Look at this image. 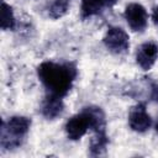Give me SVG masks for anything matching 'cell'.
I'll return each instance as SVG.
<instances>
[{
	"instance_id": "cell-1",
	"label": "cell",
	"mask_w": 158,
	"mask_h": 158,
	"mask_svg": "<svg viewBox=\"0 0 158 158\" xmlns=\"http://www.w3.org/2000/svg\"><path fill=\"white\" fill-rule=\"evenodd\" d=\"M38 78L51 94L64 96L72 88L77 75L75 67L65 63L59 64L54 62H43L37 69Z\"/></svg>"
},
{
	"instance_id": "cell-2",
	"label": "cell",
	"mask_w": 158,
	"mask_h": 158,
	"mask_svg": "<svg viewBox=\"0 0 158 158\" xmlns=\"http://www.w3.org/2000/svg\"><path fill=\"white\" fill-rule=\"evenodd\" d=\"M31 120L25 116H12L1 128V146L4 148H14L21 143V138L28 132Z\"/></svg>"
},
{
	"instance_id": "cell-3",
	"label": "cell",
	"mask_w": 158,
	"mask_h": 158,
	"mask_svg": "<svg viewBox=\"0 0 158 158\" xmlns=\"http://www.w3.org/2000/svg\"><path fill=\"white\" fill-rule=\"evenodd\" d=\"M104 43L110 52L121 54L128 49L130 38L121 27H110L104 36Z\"/></svg>"
},
{
	"instance_id": "cell-4",
	"label": "cell",
	"mask_w": 158,
	"mask_h": 158,
	"mask_svg": "<svg viewBox=\"0 0 158 158\" xmlns=\"http://www.w3.org/2000/svg\"><path fill=\"white\" fill-rule=\"evenodd\" d=\"M125 19L136 32H142L148 25V14L146 9L138 2H131L125 9Z\"/></svg>"
},
{
	"instance_id": "cell-5",
	"label": "cell",
	"mask_w": 158,
	"mask_h": 158,
	"mask_svg": "<svg viewBox=\"0 0 158 158\" xmlns=\"http://www.w3.org/2000/svg\"><path fill=\"white\" fill-rule=\"evenodd\" d=\"M88 130H91V125L89 116L84 110L80 114H77L73 117H70L65 123L67 136L72 141L80 139L88 132Z\"/></svg>"
},
{
	"instance_id": "cell-6",
	"label": "cell",
	"mask_w": 158,
	"mask_h": 158,
	"mask_svg": "<svg viewBox=\"0 0 158 158\" xmlns=\"http://www.w3.org/2000/svg\"><path fill=\"white\" fill-rule=\"evenodd\" d=\"M128 125L136 132H144L152 125V118L146 111L144 105H137L128 114Z\"/></svg>"
},
{
	"instance_id": "cell-7",
	"label": "cell",
	"mask_w": 158,
	"mask_h": 158,
	"mask_svg": "<svg viewBox=\"0 0 158 158\" xmlns=\"http://www.w3.org/2000/svg\"><path fill=\"white\" fill-rule=\"evenodd\" d=\"M158 58V46L153 42H146L141 44L136 53V62L143 69L148 70L153 67Z\"/></svg>"
},
{
	"instance_id": "cell-8",
	"label": "cell",
	"mask_w": 158,
	"mask_h": 158,
	"mask_svg": "<svg viewBox=\"0 0 158 158\" xmlns=\"http://www.w3.org/2000/svg\"><path fill=\"white\" fill-rule=\"evenodd\" d=\"M63 109H64V104H63L62 96L49 93L42 102L41 112L46 118L53 120L63 112Z\"/></svg>"
},
{
	"instance_id": "cell-9",
	"label": "cell",
	"mask_w": 158,
	"mask_h": 158,
	"mask_svg": "<svg viewBox=\"0 0 158 158\" xmlns=\"http://www.w3.org/2000/svg\"><path fill=\"white\" fill-rule=\"evenodd\" d=\"M84 111L89 116L91 130L94 132L105 131V114L100 107H98V106H88V107L84 109Z\"/></svg>"
},
{
	"instance_id": "cell-10",
	"label": "cell",
	"mask_w": 158,
	"mask_h": 158,
	"mask_svg": "<svg viewBox=\"0 0 158 158\" xmlns=\"http://www.w3.org/2000/svg\"><path fill=\"white\" fill-rule=\"evenodd\" d=\"M104 4L100 0H81V6H80V14L83 19L95 16L100 14L104 9Z\"/></svg>"
},
{
	"instance_id": "cell-11",
	"label": "cell",
	"mask_w": 158,
	"mask_h": 158,
	"mask_svg": "<svg viewBox=\"0 0 158 158\" xmlns=\"http://www.w3.org/2000/svg\"><path fill=\"white\" fill-rule=\"evenodd\" d=\"M0 25L2 30H12L15 27V16L14 11L10 5H7L5 1L1 2V20Z\"/></svg>"
},
{
	"instance_id": "cell-12",
	"label": "cell",
	"mask_w": 158,
	"mask_h": 158,
	"mask_svg": "<svg viewBox=\"0 0 158 158\" xmlns=\"http://www.w3.org/2000/svg\"><path fill=\"white\" fill-rule=\"evenodd\" d=\"M107 144V137L105 131L95 132V136L93 137L90 142V152L91 154H101L105 151V147Z\"/></svg>"
},
{
	"instance_id": "cell-13",
	"label": "cell",
	"mask_w": 158,
	"mask_h": 158,
	"mask_svg": "<svg viewBox=\"0 0 158 158\" xmlns=\"http://www.w3.org/2000/svg\"><path fill=\"white\" fill-rule=\"evenodd\" d=\"M68 1L67 0H54L48 9V15L52 19H59L68 12Z\"/></svg>"
},
{
	"instance_id": "cell-14",
	"label": "cell",
	"mask_w": 158,
	"mask_h": 158,
	"mask_svg": "<svg viewBox=\"0 0 158 158\" xmlns=\"http://www.w3.org/2000/svg\"><path fill=\"white\" fill-rule=\"evenodd\" d=\"M100 1L104 4V6H105V7H110V6L115 5L117 0H100Z\"/></svg>"
},
{
	"instance_id": "cell-15",
	"label": "cell",
	"mask_w": 158,
	"mask_h": 158,
	"mask_svg": "<svg viewBox=\"0 0 158 158\" xmlns=\"http://www.w3.org/2000/svg\"><path fill=\"white\" fill-rule=\"evenodd\" d=\"M152 19H153L154 23L158 26V6H157V7H154V10H153V14H152Z\"/></svg>"
},
{
	"instance_id": "cell-16",
	"label": "cell",
	"mask_w": 158,
	"mask_h": 158,
	"mask_svg": "<svg viewBox=\"0 0 158 158\" xmlns=\"http://www.w3.org/2000/svg\"><path fill=\"white\" fill-rule=\"evenodd\" d=\"M154 94H156L154 96H156V98H157V100H158V88H157V89H154Z\"/></svg>"
},
{
	"instance_id": "cell-17",
	"label": "cell",
	"mask_w": 158,
	"mask_h": 158,
	"mask_svg": "<svg viewBox=\"0 0 158 158\" xmlns=\"http://www.w3.org/2000/svg\"><path fill=\"white\" fill-rule=\"evenodd\" d=\"M156 131H157V133H158V121H157V123H156Z\"/></svg>"
}]
</instances>
